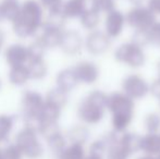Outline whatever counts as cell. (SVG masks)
I'll use <instances>...</instances> for the list:
<instances>
[{
  "label": "cell",
  "instance_id": "cell-28",
  "mask_svg": "<svg viewBox=\"0 0 160 159\" xmlns=\"http://www.w3.org/2000/svg\"><path fill=\"white\" fill-rule=\"evenodd\" d=\"M143 124L147 133H160V115L157 112L148 113L144 118Z\"/></svg>",
  "mask_w": 160,
  "mask_h": 159
},
{
  "label": "cell",
  "instance_id": "cell-17",
  "mask_svg": "<svg viewBox=\"0 0 160 159\" xmlns=\"http://www.w3.org/2000/svg\"><path fill=\"white\" fill-rule=\"evenodd\" d=\"M141 151L157 157L160 154V133H147L142 136Z\"/></svg>",
  "mask_w": 160,
  "mask_h": 159
},
{
  "label": "cell",
  "instance_id": "cell-14",
  "mask_svg": "<svg viewBox=\"0 0 160 159\" xmlns=\"http://www.w3.org/2000/svg\"><path fill=\"white\" fill-rule=\"evenodd\" d=\"M42 32L38 38L40 39V42L44 44V46L47 49H53L60 47L62 39V35H63V30L60 28H55V27H48V26L42 25Z\"/></svg>",
  "mask_w": 160,
  "mask_h": 159
},
{
  "label": "cell",
  "instance_id": "cell-10",
  "mask_svg": "<svg viewBox=\"0 0 160 159\" xmlns=\"http://www.w3.org/2000/svg\"><path fill=\"white\" fill-rule=\"evenodd\" d=\"M84 47V39L82 35L74 30L64 31L62 35L60 48L68 56H75L81 52Z\"/></svg>",
  "mask_w": 160,
  "mask_h": 159
},
{
  "label": "cell",
  "instance_id": "cell-26",
  "mask_svg": "<svg viewBox=\"0 0 160 159\" xmlns=\"http://www.w3.org/2000/svg\"><path fill=\"white\" fill-rule=\"evenodd\" d=\"M45 100L52 105H56L57 107L62 109L68 102V92H65L57 86L55 88L50 89L47 93Z\"/></svg>",
  "mask_w": 160,
  "mask_h": 159
},
{
  "label": "cell",
  "instance_id": "cell-27",
  "mask_svg": "<svg viewBox=\"0 0 160 159\" xmlns=\"http://www.w3.org/2000/svg\"><path fill=\"white\" fill-rule=\"evenodd\" d=\"M85 157L86 156L83 145L70 144L57 156V159H84Z\"/></svg>",
  "mask_w": 160,
  "mask_h": 159
},
{
  "label": "cell",
  "instance_id": "cell-2",
  "mask_svg": "<svg viewBox=\"0 0 160 159\" xmlns=\"http://www.w3.org/2000/svg\"><path fill=\"white\" fill-rule=\"evenodd\" d=\"M42 6L38 0H25L21 3V11L12 22L13 32L20 38H28L37 32L42 25Z\"/></svg>",
  "mask_w": 160,
  "mask_h": 159
},
{
  "label": "cell",
  "instance_id": "cell-20",
  "mask_svg": "<svg viewBox=\"0 0 160 159\" xmlns=\"http://www.w3.org/2000/svg\"><path fill=\"white\" fill-rule=\"evenodd\" d=\"M28 79H31V75L28 66L23 64V66L11 67L10 71H9V81L11 84L15 85V86H22V85L26 84Z\"/></svg>",
  "mask_w": 160,
  "mask_h": 159
},
{
  "label": "cell",
  "instance_id": "cell-34",
  "mask_svg": "<svg viewBox=\"0 0 160 159\" xmlns=\"http://www.w3.org/2000/svg\"><path fill=\"white\" fill-rule=\"evenodd\" d=\"M58 133H61V130L60 127L58 125V122H42V127L39 130V134L45 138V140H48V138L52 137L53 135Z\"/></svg>",
  "mask_w": 160,
  "mask_h": 159
},
{
  "label": "cell",
  "instance_id": "cell-50",
  "mask_svg": "<svg viewBox=\"0 0 160 159\" xmlns=\"http://www.w3.org/2000/svg\"><path fill=\"white\" fill-rule=\"evenodd\" d=\"M159 100H160V99H159Z\"/></svg>",
  "mask_w": 160,
  "mask_h": 159
},
{
  "label": "cell",
  "instance_id": "cell-6",
  "mask_svg": "<svg viewBox=\"0 0 160 159\" xmlns=\"http://www.w3.org/2000/svg\"><path fill=\"white\" fill-rule=\"evenodd\" d=\"M127 24L133 31H146L157 21V17L146 4L132 7L125 13Z\"/></svg>",
  "mask_w": 160,
  "mask_h": 159
},
{
  "label": "cell",
  "instance_id": "cell-47",
  "mask_svg": "<svg viewBox=\"0 0 160 159\" xmlns=\"http://www.w3.org/2000/svg\"><path fill=\"white\" fill-rule=\"evenodd\" d=\"M1 20H3V19H2V15H1V12H0V21H1Z\"/></svg>",
  "mask_w": 160,
  "mask_h": 159
},
{
  "label": "cell",
  "instance_id": "cell-8",
  "mask_svg": "<svg viewBox=\"0 0 160 159\" xmlns=\"http://www.w3.org/2000/svg\"><path fill=\"white\" fill-rule=\"evenodd\" d=\"M112 39L105 31L95 30L88 33L84 39V47L91 55L101 56L106 53L111 47Z\"/></svg>",
  "mask_w": 160,
  "mask_h": 159
},
{
  "label": "cell",
  "instance_id": "cell-18",
  "mask_svg": "<svg viewBox=\"0 0 160 159\" xmlns=\"http://www.w3.org/2000/svg\"><path fill=\"white\" fill-rule=\"evenodd\" d=\"M101 22V13L95 10L92 7H88L80 17V23L84 30L92 32V31L98 30V26Z\"/></svg>",
  "mask_w": 160,
  "mask_h": 159
},
{
  "label": "cell",
  "instance_id": "cell-23",
  "mask_svg": "<svg viewBox=\"0 0 160 159\" xmlns=\"http://www.w3.org/2000/svg\"><path fill=\"white\" fill-rule=\"evenodd\" d=\"M60 115H61V108L45 100V104L39 113V118L42 122H58Z\"/></svg>",
  "mask_w": 160,
  "mask_h": 159
},
{
  "label": "cell",
  "instance_id": "cell-42",
  "mask_svg": "<svg viewBox=\"0 0 160 159\" xmlns=\"http://www.w3.org/2000/svg\"><path fill=\"white\" fill-rule=\"evenodd\" d=\"M136 159H156V157L152 155H147V154H144L143 156H139V157H137Z\"/></svg>",
  "mask_w": 160,
  "mask_h": 159
},
{
  "label": "cell",
  "instance_id": "cell-19",
  "mask_svg": "<svg viewBox=\"0 0 160 159\" xmlns=\"http://www.w3.org/2000/svg\"><path fill=\"white\" fill-rule=\"evenodd\" d=\"M21 11V3L18 0H2L0 2V12L2 19L8 20L12 23L19 17Z\"/></svg>",
  "mask_w": 160,
  "mask_h": 159
},
{
  "label": "cell",
  "instance_id": "cell-22",
  "mask_svg": "<svg viewBox=\"0 0 160 159\" xmlns=\"http://www.w3.org/2000/svg\"><path fill=\"white\" fill-rule=\"evenodd\" d=\"M89 130L83 124L73 125L68 131V140L71 144H81L84 145L89 138Z\"/></svg>",
  "mask_w": 160,
  "mask_h": 159
},
{
  "label": "cell",
  "instance_id": "cell-33",
  "mask_svg": "<svg viewBox=\"0 0 160 159\" xmlns=\"http://www.w3.org/2000/svg\"><path fill=\"white\" fill-rule=\"evenodd\" d=\"M46 47L44 46L39 38L35 39L30 46L28 47V55H30V60L34 59H42L44 58V53L46 50Z\"/></svg>",
  "mask_w": 160,
  "mask_h": 159
},
{
  "label": "cell",
  "instance_id": "cell-43",
  "mask_svg": "<svg viewBox=\"0 0 160 159\" xmlns=\"http://www.w3.org/2000/svg\"><path fill=\"white\" fill-rule=\"evenodd\" d=\"M3 40H4V33L2 32V30H0V50H1V47L3 45Z\"/></svg>",
  "mask_w": 160,
  "mask_h": 159
},
{
  "label": "cell",
  "instance_id": "cell-38",
  "mask_svg": "<svg viewBox=\"0 0 160 159\" xmlns=\"http://www.w3.org/2000/svg\"><path fill=\"white\" fill-rule=\"evenodd\" d=\"M40 2V4L42 6V8H46L48 11L56 10L59 9L63 4V0H38Z\"/></svg>",
  "mask_w": 160,
  "mask_h": 159
},
{
  "label": "cell",
  "instance_id": "cell-46",
  "mask_svg": "<svg viewBox=\"0 0 160 159\" xmlns=\"http://www.w3.org/2000/svg\"><path fill=\"white\" fill-rule=\"evenodd\" d=\"M0 159H3V151L0 149Z\"/></svg>",
  "mask_w": 160,
  "mask_h": 159
},
{
  "label": "cell",
  "instance_id": "cell-39",
  "mask_svg": "<svg viewBox=\"0 0 160 159\" xmlns=\"http://www.w3.org/2000/svg\"><path fill=\"white\" fill-rule=\"evenodd\" d=\"M149 93L152 94L154 97L160 99V77H157L156 79L149 84Z\"/></svg>",
  "mask_w": 160,
  "mask_h": 159
},
{
  "label": "cell",
  "instance_id": "cell-12",
  "mask_svg": "<svg viewBox=\"0 0 160 159\" xmlns=\"http://www.w3.org/2000/svg\"><path fill=\"white\" fill-rule=\"evenodd\" d=\"M73 69L75 71L78 82L83 83V84H94L99 79V73H100L99 72V68L93 61L83 60V61L78 62Z\"/></svg>",
  "mask_w": 160,
  "mask_h": 159
},
{
  "label": "cell",
  "instance_id": "cell-5",
  "mask_svg": "<svg viewBox=\"0 0 160 159\" xmlns=\"http://www.w3.org/2000/svg\"><path fill=\"white\" fill-rule=\"evenodd\" d=\"M15 145L21 149L23 156L28 159H37L44 153V148L38 141L37 132L24 127L15 137Z\"/></svg>",
  "mask_w": 160,
  "mask_h": 159
},
{
  "label": "cell",
  "instance_id": "cell-36",
  "mask_svg": "<svg viewBox=\"0 0 160 159\" xmlns=\"http://www.w3.org/2000/svg\"><path fill=\"white\" fill-rule=\"evenodd\" d=\"M22 156L21 149L15 144L9 145L3 149V159H22Z\"/></svg>",
  "mask_w": 160,
  "mask_h": 159
},
{
  "label": "cell",
  "instance_id": "cell-3",
  "mask_svg": "<svg viewBox=\"0 0 160 159\" xmlns=\"http://www.w3.org/2000/svg\"><path fill=\"white\" fill-rule=\"evenodd\" d=\"M108 95L101 91H93L88 94L78 107V117L83 123L94 125L101 122L107 111Z\"/></svg>",
  "mask_w": 160,
  "mask_h": 159
},
{
  "label": "cell",
  "instance_id": "cell-15",
  "mask_svg": "<svg viewBox=\"0 0 160 159\" xmlns=\"http://www.w3.org/2000/svg\"><path fill=\"white\" fill-rule=\"evenodd\" d=\"M88 7L89 0H65L62 4V11L67 19H80Z\"/></svg>",
  "mask_w": 160,
  "mask_h": 159
},
{
  "label": "cell",
  "instance_id": "cell-1",
  "mask_svg": "<svg viewBox=\"0 0 160 159\" xmlns=\"http://www.w3.org/2000/svg\"><path fill=\"white\" fill-rule=\"evenodd\" d=\"M107 110L111 113L112 130L117 133L127 132L134 120L135 100L121 92H113L108 95Z\"/></svg>",
  "mask_w": 160,
  "mask_h": 159
},
{
  "label": "cell",
  "instance_id": "cell-21",
  "mask_svg": "<svg viewBox=\"0 0 160 159\" xmlns=\"http://www.w3.org/2000/svg\"><path fill=\"white\" fill-rule=\"evenodd\" d=\"M119 136H120V133H119L117 140L108 146L106 159H130L131 156L133 155L127 147L121 143Z\"/></svg>",
  "mask_w": 160,
  "mask_h": 159
},
{
  "label": "cell",
  "instance_id": "cell-30",
  "mask_svg": "<svg viewBox=\"0 0 160 159\" xmlns=\"http://www.w3.org/2000/svg\"><path fill=\"white\" fill-rule=\"evenodd\" d=\"M47 141V145L50 148V151L52 153L59 155L62 151L67 147V138L62 135L61 133H58L56 135H53L52 137L48 138Z\"/></svg>",
  "mask_w": 160,
  "mask_h": 159
},
{
  "label": "cell",
  "instance_id": "cell-49",
  "mask_svg": "<svg viewBox=\"0 0 160 159\" xmlns=\"http://www.w3.org/2000/svg\"><path fill=\"white\" fill-rule=\"evenodd\" d=\"M1 86H2V83H1V80H0V88H1Z\"/></svg>",
  "mask_w": 160,
  "mask_h": 159
},
{
  "label": "cell",
  "instance_id": "cell-9",
  "mask_svg": "<svg viewBox=\"0 0 160 159\" xmlns=\"http://www.w3.org/2000/svg\"><path fill=\"white\" fill-rule=\"evenodd\" d=\"M127 17L125 13L120 11L119 9L110 11L105 14L103 20V31L111 39L118 38L122 35L125 26H127Z\"/></svg>",
  "mask_w": 160,
  "mask_h": 159
},
{
  "label": "cell",
  "instance_id": "cell-32",
  "mask_svg": "<svg viewBox=\"0 0 160 159\" xmlns=\"http://www.w3.org/2000/svg\"><path fill=\"white\" fill-rule=\"evenodd\" d=\"M147 40L148 45L156 47V48H160V21L157 20L147 31Z\"/></svg>",
  "mask_w": 160,
  "mask_h": 159
},
{
  "label": "cell",
  "instance_id": "cell-16",
  "mask_svg": "<svg viewBox=\"0 0 160 159\" xmlns=\"http://www.w3.org/2000/svg\"><path fill=\"white\" fill-rule=\"evenodd\" d=\"M56 83L59 88L63 89V91L69 93L73 88H75L76 85L78 84V79L75 74V71L73 68L63 69L57 74L56 77Z\"/></svg>",
  "mask_w": 160,
  "mask_h": 159
},
{
  "label": "cell",
  "instance_id": "cell-37",
  "mask_svg": "<svg viewBox=\"0 0 160 159\" xmlns=\"http://www.w3.org/2000/svg\"><path fill=\"white\" fill-rule=\"evenodd\" d=\"M131 40L141 47H145L146 45H148L147 34H146V32H144V31H134V33H133V35H132V39Z\"/></svg>",
  "mask_w": 160,
  "mask_h": 159
},
{
  "label": "cell",
  "instance_id": "cell-40",
  "mask_svg": "<svg viewBox=\"0 0 160 159\" xmlns=\"http://www.w3.org/2000/svg\"><path fill=\"white\" fill-rule=\"evenodd\" d=\"M146 6L152 11L156 17H160V0H147Z\"/></svg>",
  "mask_w": 160,
  "mask_h": 159
},
{
  "label": "cell",
  "instance_id": "cell-25",
  "mask_svg": "<svg viewBox=\"0 0 160 159\" xmlns=\"http://www.w3.org/2000/svg\"><path fill=\"white\" fill-rule=\"evenodd\" d=\"M28 71H30L31 79L34 80H42L47 75V64L45 62L44 58L42 59H34L28 61Z\"/></svg>",
  "mask_w": 160,
  "mask_h": 159
},
{
  "label": "cell",
  "instance_id": "cell-44",
  "mask_svg": "<svg viewBox=\"0 0 160 159\" xmlns=\"http://www.w3.org/2000/svg\"><path fill=\"white\" fill-rule=\"evenodd\" d=\"M84 159H103V158L97 157V156H94V155H88V156H86Z\"/></svg>",
  "mask_w": 160,
  "mask_h": 159
},
{
  "label": "cell",
  "instance_id": "cell-41",
  "mask_svg": "<svg viewBox=\"0 0 160 159\" xmlns=\"http://www.w3.org/2000/svg\"><path fill=\"white\" fill-rule=\"evenodd\" d=\"M128 2L132 7H136V6H143L145 0H128Z\"/></svg>",
  "mask_w": 160,
  "mask_h": 159
},
{
  "label": "cell",
  "instance_id": "cell-45",
  "mask_svg": "<svg viewBox=\"0 0 160 159\" xmlns=\"http://www.w3.org/2000/svg\"><path fill=\"white\" fill-rule=\"evenodd\" d=\"M157 73H158V77H160V61L157 63Z\"/></svg>",
  "mask_w": 160,
  "mask_h": 159
},
{
  "label": "cell",
  "instance_id": "cell-7",
  "mask_svg": "<svg viewBox=\"0 0 160 159\" xmlns=\"http://www.w3.org/2000/svg\"><path fill=\"white\" fill-rule=\"evenodd\" d=\"M121 89L132 99L139 100L149 94V84L143 77L133 73L127 75L122 80Z\"/></svg>",
  "mask_w": 160,
  "mask_h": 159
},
{
  "label": "cell",
  "instance_id": "cell-31",
  "mask_svg": "<svg viewBox=\"0 0 160 159\" xmlns=\"http://www.w3.org/2000/svg\"><path fill=\"white\" fill-rule=\"evenodd\" d=\"M13 127V118L8 115H0V143L8 138Z\"/></svg>",
  "mask_w": 160,
  "mask_h": 159
},
{
  "label": "cell",
  "instance_id": "cell-29",
  "mask_svg": "<svg viewBox=\"0 0 160 159\" xmlns=\"http://www.w3.org/2000/svg\"><path fill=\"white\" fill-rule=\"evenodd\" d=\"M89 7L94 8L101 14H107L117 9L116 0H89Z\"/></svg>",
  "mask_w": 160,
  "mask_h": 159
},
{
  "label": "cell",
  "instance_id": "cell-24",
  "mask_svg": "<svg viewBox=\"0 0 160 159\" xmlns=\"http://www.w3.org/2000/svg\"><path fill=\"white\" fill-rule=\"evenodd\" d=\"M67 17L64 15L63 11H62V7L59 9H56V10L49 11L47 20L42 25L48 26V27H55V28H60V30H63V26L67 21Z\"/></svg>",
  "mask_w": 160,
  "mask_h": 159
},
{
  "label": "cell",
  "instance_id": "cell-13",
  "mask_svg": "<svg viewBox=\"0 0 160 159\" xmlns=\"http://www.w3.org/2000/svg\"><path fill=\"white\" fill-rule=\"evenodd\" d=\"M4 59L10 67L23 66L30 61L28 47L22 44H12L4 51Z\"/></svg>",
  "mask_w": 160,
  "mask_h": 159
},
{
  "label": "cell",
  "instance_id": "cell-11",
  "mask_svg": "<svg viewBox=\"0 0 160 159\" xmlns=\"http://www.w3.org/2000/svg\"><path fill=\"white\" fill-rule=\"evenodd\" d=\"M45 104V99L39 93L28 91L23 94L21 100V108L25 116H39L40 110Z\"/></svg>",
  "mask_w": 160,
  "mask_h": 159
},
{
  "label": "cell",
  "instance_id": "cell-4",
  "mask_svg": "<svg viewBox=\"0 0 160 159\" xmlns=\"http://www.w3.org/2000/svg\"><path fill=\"white\" fill-rule=\"evenodd\" d=\"M113 56L117 62L132 69L142 68L146 62V56L143 47L136 45L132 40L119 45L114 50Z\"/></svg>",
  "mask_w": 160,
  "mask_h": 159
},
{
  "label": "cell",
  "instance_id": "cell-48",
  "mask_svg": "<svg viewBox=\"0 0 160 159\" xmlns=\"http://www.w3.org/2000/svg\"><path fill=\"white\" fill-rule=\"evenodd\" d=\"M156 159H160V154H159L158 156H157V157H156Z\"/></svg>",
  "mask_w": 160,
  "mask_h": 159
},
{
  "label": "cell",
  "instance_id": "cell-35",
  "mask_svg": "<svg viewBox=\"0 0 160 159\" xmlns=\"http://www.w3.org/2000/svg\"><path fill=\"white\" fill-rule=\"evenodd\" d=\"M108 152V145L103 138L96 140L89 146V155H94L97 157L105 158Z\"/></svg>",
  "mask_w": 160,
  "mask_h": 159
}]
</instances>
